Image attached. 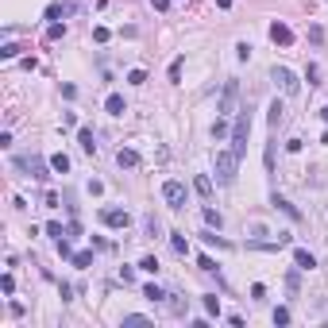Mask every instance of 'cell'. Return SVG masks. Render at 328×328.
Returning a JSON list of instances; mask_svg holds the SVG:
<instances>
[{"label":"cell","mask_w":328,"mask_h":328,"mask_svg":"<svg viewBox=\"0 0 328 328\" xmlns=\"http://www.w3.org/2000/svg\"><path fill=\"white\" fill-rule=\"evenodd\" d=\"M212 166H216V181H220V185H232V181H236V166H239L236 151H216Z\"/></svg>","instance_id":"obj_1"},{"label":"cell","mask_w":328,"mask_h":328,"mask_svg":"<svg viewBox=\"0 0 328 328\" xmlns=\"http://www.w3.org/2000/svg\"><path fill=\"white\" fill-rule=\"evenodd\" d=\"M247 135H251V112L243 108L239 120H236V128H232V151H236V159L247 155Z\"/></svg>","instance_id":"obj_2"},{"label":"cell","mask_w":328,"mask_h":328,"mask_svg":"<svg viewBox=\"0 0 328 328\" xmlns=\"http://www.w3.org/2000/svg\"><path fill=\"white\" fill-rule=\"evenodd\" d=\"M270 77L278 81V89H282L286 97H298L301 81H298V74H294V70H286V66H274V70H270Z\"/></svg>","instance_id":"obj_3"},{"label":"cell","mask_w":328,"mask_h":328,"mask_svg":"<svg viewBox=\"0 0 328 328\" xmlns=\"http://www.w3.org/2000/svg\"><path fill=\"white\" fill-rule=\"evenodd\" d=\"M163 201L166 205H170V209H181V205H185V185H181V181H163Z\"/></svg>","instance_id":"obj_4"},{"label":"cell","mask_w":328,"mask_h":328,"mask_svg":"<svg viewBox=\"0 0 328 328\" xmlns=\"http://www.w3.org/2000/svg\"><path fill=\"white\" fill-rule=\"evenodd\" d=\"M15 166H19V170H27L31 178H46V166H50V163L35 159V155H19V159H15Z\"/></svg>","instance_id":"obj_5"},{"label":"cell","mask_w":328,"mask_h":328,"mask_svg":"<svg viewBox=\"0 0 328 328\" xmlns=\"http://www.w3.org/2000/svg\"><path fill=\"white\" fill-rule=\"evenodd\" d=\"M101 220H105L108 228H128V224H132V212H128V209H105V212H101Z\"/></svg>","instance_id":"obj_6"},{"label":"cell","mask_w":328,"mask_h":328,"mask_svg":"<svg viewBox=\"0 0 328 328\" xmlns=\"http://www.w3.org/2000/svg\"><path fill=\"white\" fill-rule=\"evenodd\" d=\"M236 97H239V85H236V81H228V85H224V97H220V108H216V112H220V116L236 112Z\"/></svg>","instance_id":"obj_7"},{"label":"cell","mask_w":328,"mask_h":328,"mask_svg":"<svg viewBox=\"0 0 328 328\" xmlns=\"http://www.w3.org/2000/svg\"><path fill=\"white\" fill-rule=\"evenodd\" d=\"M270 39H274L278 46H290V43H294V31L286 27V23H278V19H274V23H270Z\"/></svg>","instance_id":"obj_8"},{"label":"cell","mask_w":328,"mask_h":328,"mask_svg":"<svg viewBox=\"0 0 328 328\" xmlns=\"http://www.w3.org/2000/svg\"><path fill=\"white\" fill-rule=\"evenodd\" d=\"M116 166L120 170H135V166H139V155H135L132 147H120L116 151Z\"/></svg>","instance_id":"obj_9"},{"label":"cell","mask_w":328,"mask_h":328,"mask_svg":"<svg viewBox=\"0 0 328 328\" xmlns=\"http://www.w3.org/2000/svg\"><path fill=\"white\" fill-rule=\"evenodd\" d=\"M105 112H108V116H124V112H128V105H124V97H120V93H108Z\"/></svg>","instance_id":"obj_10"},{"label":"cell","mask_w":328,"mask_h":328,"mask_svg":"<svg viewBox=\"0 0 328 328\" xmlns=\"http://www.w3.org/2000/svg\"><path fill=\"white\" fill-rule=\"evenodd\" d=\"M77 143H81V151H85V155H93V151H97V139H93V128H81V132H77Z\"/></svg>","instance_id":"obj_11"},{"label":"cell","mask_w":328,"mask_h":328,"mask_svg":"<svg viewBox=\"0 0 328 328\" xmlns=\"http://www.w3.org/2000/svg\"><path fill=\"white\" fill-rule=\"evenodd\" d=\"M270 205H274V209H282L286 216H290V220H301V212L294 209V205H290V201H286V197H278V193H274V201H270Z\"/></svg>","instance_id":"obj_12"},{"label":"cell","mask_w":328,"mask_h":328,"mask_svg":"<svg viewBox=\"0 0 328 328\" xmlns=\"http://www.w3.org/2000/svg\"><path fill=\"white\" fill-rule=\"evenodd\" d=\"M294 263H298L301 270H313V267H317V259L305 251V247H298V251H294Z\"/></svg>","instance_id":"obj_13"},{"label":"cell","mask_w":328,"mask_h":328,"mask_svg":"<svg viewBox=\"0 0 328 328\" xmlns=\"http://www.w3.org/2000/svg\"><path fill=\"white\" fill-rule=\"evenodd\" d=\"M193 189L201 197H212V178H209V174H197V178H193Z\"/></svg>","instance_id":"obj_14"},{"label":"cell","mask_w":328,"mask_h":328,"mask_svg":"<svg viewBox=\"0 0 328 328\" xmlns=\"http://www.w3.org/2000/svg\"><path fill=\"white\" fill-rule=\"evenodd\" d=\"M170 247H174L178 255H189V239L181 236V232H170Z\"/></svg>","instance_id":"obj_15"},{"label":"cell","mask_w":328,"mask_h":328,"mask_svg":"<svg viewBox=\"0 0 328 328\" xmlns=\"http://www.w3.org/2000/svg\"><path fill=\"white\" fill-rule=\"evenodd\" d=\"M143 298H147V301H155V305H159V301H166V298H170V294H166V290H159V286L151 282V286H143Z\"/></svg>","instance_id":"obj_16"},{"label":"cell","mask_w":328,"mask_h":328,"mask_svg":"<svg viewBox=\"0 0 328 328\" xmlns=\"http://www.w3.org/2000/svg\"><path fill=\"white\" fill-rule=\"evenodd\" d=\"M270 128H278V124H282V120H286V105H282V101H274V105H270Z\"/></svg>","instance_id":"obj_17"},{"label":"cell","mask_w":328,"mask_h":328,"mask_svg":"<svg viewBox=\"0 0 328 328\" xmlns=\"http://www.w3.org/2000/svg\"><path fill=\"white\" fill-rule=\"evenodd\" d=\"M50 170H54V174H66V170H70V159H66V155H50Z\"/></svg>","instance_id":"obj_18"},{"label":"cell","mask_w":328,"mask_h":328,"mask_svg":"<svg viewBox=\"0 0 328 328\" xmlns=\"http://www.w3.org/2000/svg\"><path fill=\"white\" fill-rule=\"evenodd\" d=\"M70 263H74L77 270H85L93 263V251H74V255H70Z\"/></svg>","instance_id":"obj_19"},{"label":"cell","mask_w":328,"mask_h":328,"mask_svg":"<svg viewBox=\"0 0 328 328\" xmlns=\"http://www.w3.org/2000/svg\"><path fill=\"white\" fill-rule=\"evenodd\" d=\"M205 224H209V228H220V224H224V216L209 205V209H205Z\"/></svg>","instance_id":"obj_20"},{"label":"cell","mask_w":328,"mask_h":328,"mask_svg":"<svg viewBox=\"0 0 328 328\" xmlns=\"http://www.w3.org/2000/svg\"><path fill=\"white\" fill-rule=\"evenodd\" d=\"M205 309H209L212 317H220V298H216V294H205Z\"/></svg>","instance_id":"obj_21"},{"label":"cell","mask_w":328,"mask_h":328,"mask_svg":"<svg viewBox=\"0 0 328 328\" xmlns=\"http://www.w3.org/2000/svg\"><path fill=\"white\" fill-rule=\"evenodd\" d=\"M181 66H185V58H174V62H170V81H174V85L181 81Z\"/></svg>","instance_id":"obj_22"},{"label":"cell","mask_w":328,"mask_h":328,"mask_svg":"<svg viewBox=\"0 0 328 328\" xmlns=\"http://www.w3.org/2000/svg\"><path fill=\"white\" fill-rule=\"evenodd\" d=\"M139 267L147 270V274H159V259H155V255H143V263H139Z\"/></svg>","instance_id":"obj_23"},{"label":"cell","mask_w":328,"mask_h":328,"mask_svg":"<svg viewBox=\"0 0 328 328\" xmlns=\"http://www.w3.org/2000/svg\"><path fill=\"white\" fill-rule=\"evenodd\" d=\"M143 232L155 239V236H159V220H155V216H143Z\"/></svg>","instance_id":"obj_24"},{"label":"cell","mask_w":328,"mask_h":328,"mask_svg":"<svg viewBox=\"0 0 328 328\" xmlns=\"http://www.w3.org/2000/svg\"><path fill=\"white\" fill-rule=\"evenodd\" d=\"M205 243H209V247H224V251L232 247V243H228V239H220V236H216V232H209V236H205Z\"/></svg>","instance_id":"obj_25"},{"label":"cell","mask_w":328,"mask_h":328,"mask_svg":"<svg viewBox=\"0 0 328 328\" xmlns=\"http://www.w3.org/2000/svg\"><path fill=\"white\" fill-rule=\"evenodd\" d=\"M170 313H174V317H185V301L174 298V294H170Z\"/></svg>","instance_id":"obj_26"},{"label":"cell","mask_w":328,"mask_h":328,"mask_svg":"<svg viewBox=\"0 0 328 328\" xmlns=\"http://www.w3.org/2000/svg\"><path fill=\"white\" fill-rule=\"evenodd\" d=\"M15 54H19V46H15V43H4V46H0V58H4V62L15 58Z\"/></svg>","instance_id":"obj_27"},{"label":"cell","mask_w":328,"mask_h":328,"mask_svg":"<svg viewBox=\"0 0 328 328\" xmlns=\"http://www.w3.org/2000/svg\"><path fill=\"white\" fill-rule=\"evenodd\" d=\"M197 267H201V270H205V274H212V270H216V263H212V259H209V255H197Z\"/></svg>","instance_id":"obj_28"},{"label":"cell","mask_w":328,"mask_h":328,"mask_svg":"<svg viewBox=\"0 0 328 328\" xmlns=\"http://www.w3.org/2000/svg\"><path fill=\"white\" fill-rule=\"evenodd\" d=\"M62 35H66V23H50L46 27V39H62Z\"/></svg>","instance_id":"obj_29"},{"label":"cell","mask_w":328,"mask_h":328,"mask_svg":"<svg viewBox=\"0 0 328 328\" xmlns=\"http://www.w3.org/2000/svg\"><path fill=\"white\" fill-rule=\"evenodd\" d=\"M212 135H216V139H224V135H228V124H224V116H216V124H212Z\"/></svg>","instance_id":"obj_30"},{"label":"cell","mask_w":328,"mask_h":328,"mask_svg":"<svg viewBox=\"0 0 328 328\" xmlns=\"http://www.w3.org/2000/svg\"><path fill=\"white\" fill-rule=\"evenodd\" d=\"M46 236H54V239H66V232H62V224H54V220H50V224H46Z\"/></svg>","instance_id":"obj_31"},{"label":"cell","mask_w":328,"mask_h":328,"mask_svg":"<svg viewBox=\"0 0 328 328\" xmlns=\"http://www.w3.org/2000/svg\"><path fill=\"white\" fill-rule=\"evenodd\" d=\"M128 81H132V85H143V81H147V70H132V74H128Z\"/></svg>","instance_id":"obj_32"},{"label":"cell","mask_w":328,"mask_h":328,"mask_svg":"<svg viewBox=\"0 0 328 328\" xmlns=\"http://www.w3.org/2000/svg\"><path fill=\"white\" fill-rule=\"evenodd\" d=\"M0 290H4V294H12V290H15V278H12V274H4V278H0Z\"/></svg>","instance_id":"obj_33"},{"label":"cell","mask_w":328,"mask_h":328,"mask_svg":"<svg viewBox=\"0 0 328 328\" xmlns=\"http://www.w3.org/2000/svg\"><path fill=\"white\" fill-rule=\"evenodd\" d=\"M236 54H239V62H247V58H251V43H239Z\"/></svg>","instance_id":"obj_34"},{"label":"cell","mask_w":328,"mask_h":328,"mask_svg":"<svg viewBox=\"0 0 328 328\" xmlns=\"http://www.w3.org/2000/svg\"><path fill=\"white\" fill-rule=\"evenodd\" d=\"M274 325H290V309H274Z\"/></svg>","instance_id":"obj_35"},{"label":"cell","mask_w":328,"mask_h":328,"mask_svg":"<svg viewBox=\"0 0 328 328\" xmlns=\"http://www.w3.org/2000/svg\"><path fill=\"white\" fill-rule=\"evenodd\" d=\"M124 325H147V317H143V313H132V317H124Z\"/></svg>","instance_id":"obj_36"},{"label":"cell","mask_w":328,"mask_h":328,"mask_svg":"<svg viewBox=\"0 0 328 328\" xmlns=\"http://www.w3.org/2000/svg\"><path fill=\"white\" fill-rule=\"evenodd\" d=\"M93 39H97V43H108V27H93Z\"/></svg>","instance_id":"obj_37"},{"label":"cell","mask_w":328,"mask_h":328,"mask_svg":"<svg viewBox=\"0 0 328 328\" xmlns=\"http://www.w3.org/2000/svg\"><path fill=\"white\" fill-rule=\"evenodd\" d=\"M58 255H62V259H70V255H74V247H70L66 239H58Z\"/></svg>","instance_id":"obj_38"},{"label":"cell","mask_w":328,"mask_h":328,"mask_svg":"<svg viewBox=\"0 0 328 328\" xmlns=\"http://www.w3.org/2000/svg\"><path fill=\"white\" fill-rule=\"evenodd\" d=\"M151 8H155V12H166V8H170V0H151Z\"/></svg>","instance_id":"obj_39"},{"label":"cell","mask_w":328,"mask_h":328,"mask_svg":"<svg viewBox=\"0 0 328 328\" xmlns=\"http://www.w3.org/2000/svg\"><path fill=\"white\" fill-rule=\"evenodd\" d=\"M216 8H232V0H216Z\"/></svg>","instance_id":"obj_40"}]
</instances>
